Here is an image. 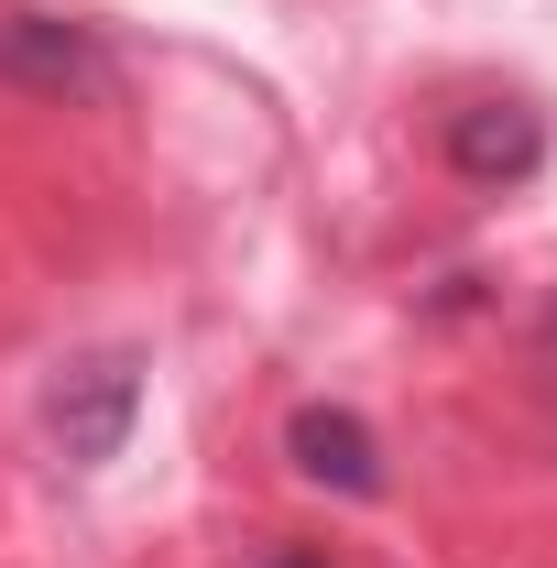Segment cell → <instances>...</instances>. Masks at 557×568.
<instances>
[{
    "label": "cell",
    "mask_w": 557,
    "mask_h": 568,
    "mask_svg": "<svg viewBox=\"0 0 557 568\" xmlns=\"http://www.w3.org/2000/svg\"><path fill=\"white\" fill-rule=\"evenodd\" d=\"M263 568H328V547H274Z\"/></svg>",
    "instance_id": "5"
},
{
    "label": "cell",
    "mask_w": 557,
    "mask_h": 568,
    "mask_svg": "<svg viewBox=\"0 0 557 568\" xmlns=\"http://www.w3.org/2000/svg\"><path fill=\"white\" fill-rule=\"evenodd\" d=\"M132 416H142V361L132 351H88V361H67L44 383V437H55V459H77V470L121 459L132 448Z\"/></svg>",
    "instance_id": "1"
},
{
    "label": "cell",
    "mask_w": 557,
    "mask_h": 568,
    "mask_svg": "<svg viewBox=\"0 0 557 568\" xmlns=\"http://www.w3.org/2000/svg\"><path fill=\"white\" fill-rule=\"evenodd\" d=\"M0 77L33 88V99H110V88H121L110 55H99L77 22H44V11H0Z\"/></svg>",
    "instance_id": "3"
},
{
    "label": "cell",
    "mask_w": 557,
    "mask_h": 568,
    "mask_svg": "<svg viewBox=\"0 0 557 568\" xmlns=\"http://www.w3.org/2000/svg\"><path fill=\"white\" fill-rule=\"evenodd\" d=\"M284 459H295V481H317V493H350V503L383 493V437L350 416V405H295V416H284Z\"/></svg>",
    "instance_id": "4"
},
{
    "label": "cell",
    "mask_w": 557,
    "mask_h": 568,
    "mask_svg": "<svg viewBox=\"0 0 557 568\" xmlns=\"http://www.w3.org/2000/svg\"><path fill=\"white\" fill-rule=\"evenodd\" d=\"M437 153H448L459 186H525V175L547 164V121H536L525 99H459L448 132H437Z\"/></svg>",
    "instance_id": "2"
}]
</instances>
